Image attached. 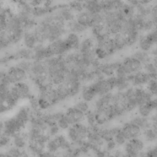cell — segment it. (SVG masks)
Listing matches in <instances>:
<instances>
[{
  "instance_id": "cell-22",
  "label": "cell",
  "mask_w": 157,
  "mask_h": 157,
  "mask_svg": "<svg viewBox=\"0 0 157 157\" xmlns=\"http://www.w3.org/2000/svg\"><path fill=\"white\" fill-rule=\"evenodd\" d=\"M63 83L68 90L70 99L76 97L80 94L82 84L80 81H64Z\"/></svg>"
},
{
  "instance_id": "cell-19",
  "label": "cell",
  "mask_w": 157,
  "mask_h": 157,
  "mask_svg": "<svg viewBox=\"0 0 157 157\" xmlns=\"http://www.w3.org/2000/svg\"><path fill=\"white\" fill-rule=\"evenodd\" d=\"M120 64V62L101 63L99 67V71L105 78L115 76L116 71Z\"/></svg>"
},
{
  "instance_id": "cell-49",
  "label": "cell",
  "mask_w": 157,
  "mask_h": 157,
  "mask_svg": "<svg viewBox=\"0 0 157 157\" xmlns=\"http://www.w3.org/2000/svg\"><path fill=\"white\" fill-rule=\"evenodd\" d=\"M114 141L117 146H122L125 145L127 141L121 132V131L117 133L114 137Z\"/></svg>"
},
{
  "instance_id": "cell-5",
  "label": "cell",
  "mask_w": 157,
  "mask_h": 157,
  "mask_svg": "<svg viewBox=\"0 0 157 157\" xmlns=\"http://www.w3.org/2000/svg\"><path fill=\"white\" fill-rule=\"evenodd\" d=\"M10 92L19 103L20 101L29 99L32 96L30 86L25 81L12 85Z\"/></svg>"
},
{
  "instance_id": "cell-56",
  "label": "cell",
  "mask_w": 157,
  "mask_h": 157,
  "mask_svg": "<svg viewBox=\"0 0 157 157\" xmlns=\"http://www.w3.org/2000/svg\"><path fill=\"white\" fill-rule=\"evenodd\" d=\"M0 157H12L8 155L6 152H0Z\"/></svg>"
},
{
  "instance_id": "cell-38",
  "label": "cell",
  "mask_w": 157,
  "mask_h": 157,
  "mask_svg": "<svg viewBox=\"0 0 157 157\" xmlns=\"http://www.w3.org/2000/svg\"><path fill=\"white\" fill-rule=\"evenodd\" d=\"M129 142L136 150L139 152L144 151L145 147V143L142 139L140 137L128 140Z\"/></svg>"
},
{
  "instance_id": "cell-33",
  "label": "cell",
  "mask_w": 157,
  "mask_h": 157,
  "mask_svg": "<svg viewBox=\"0 0 157 157\" xmlns=\"http://www.w3.org/2000/svg\"><path fill=\"white\" fill-rule=\"evenodd\" d=\"M113 38L117 51L122 50L128 47L125 36L121 32L114 35Z\"/></svg>"
},
{
  "instance_id": "cell-6",
  "label": "cell",
  "mask_w": 157,
  "mask_h": 157,
  "mask_svg": "<svg viewBox=\"0 0 157 157\" xmlns=\"http://www.w3.org/2000/svg\"><path fill=\"white\" fill-rule=\"evenodd\" d=\"M126 103L127 99L123 92H117L113 93L112 105L117 118L123 117L128 113L126 110Z\"/></svg>"
},
{
  "instance_id": "cell-28",
  "label": "cell",
  "mask_w": 157,
  "mask_h": 157,
  "mask_svg": "<svg viewBox=\"0 0 157 157\" xmlns=\"http://www.w3.org/2000/svg\"><path fill=\"white\" fill-rule=\"evenodd\" d=\"M64 39L71 51L78 50L81 41L78 34L70 32Z\"/></svg>"
},
{
  "instance_id": "cell-26",
  "label": "cell",
  "mask_w": 157,
  "mask_h": 157,
  "mask_svg": "<svg viewBox=\"0 0 157 157\" xmlns=\"http://www.w3.org/2000/svg\"><path fill=\"white\" fill-rule=\"evenodd\" d=\"M56 12L66 23L75 19V13L68 5L60 6Z\"/></svg>"
},
{
  "instance_id": "cell-10",
  "label": "cell",
  "mask_w": 157,
  "mask_h": 157,
  "mask_svg": "<svg viewBox=\"0 0 157 157\" xmlns=\"http://www.w3.org/2000/svg\"><path fill=\"white\" fill-rule=\"evenodd\" d=\"M6 75L12 85L25 81L28 75L27 72L16 66L10 68Z\"/></svg>"
},
{
  "instance_id": "cell-29",
  "label": "cell",
  "mask_w": 157,
  "mask_h": 157,
  "mask_svg": "<svg viewBox=\"0 0 157 157\" xmlns=\"http://www.w3.org/2000/svg\"><path fill=\"white\" fill-rule=\"evenodd\" d=\"M14 59L21 60H33V50H31L26 47L21 48L13 54Z\"/></svg>"
},
{
  "instance_id": "cell-31",
  "label": "cell",
  "mask_w": 157,
  "mask_h": 157,
  "mask_svg": "<svg viewBox=\"0 0 157 157\" xmlns=\"http://www.w3.org/2000/svg\"><path fill=\"white\" fill-rule=\"evenodd\" d=\"M85 10L92 14H98L102 12L100 1H84Z\"/></svg>"
},
{
  "instance_id": "cell-54",
  "label": "cell",
  "mask_w": 157,
  "mask_h": 157,
  "mask_svg": "<svg viewBox=\"0 0 157 157\" xmlns=\"http://www.w3.org/2000/svg\"><path fill=\"white\" fill-rule=\"evenodd\" d=\"M112 155L113 157H126L124 151L120 150H116Z\"/></svg>"
},
{
  "instance_id": "cell-46",
  "label": "cell",
  "mask_w": 157,
  "mask_h": 157,
  "mask_svg": "<svg viewBox=\"0 0 157 157\" xmlns=\"http://www.w3.org/2000/svg\"><path fill=\"white\" fill-rule=\"evenodd\" d=\"M23 151L12 145L6 148V152L12 157H21L23 154Z\"/></svg>"
},
{
  "instance_id": "cell-21",
  "label": "cell",
  "mask_w": 157,
  "mask_h": 157,
  "mask_svg": "<svg viewBox=\"0 0 157 157\" xmlns=\"http://www.w3.org/2000/svg\"><path fill=\"white\" fill-rule=\"evenodd\" d=\"M121 131L120 127H102L99 134L105 143L114 140L115 136Z\"/></svg>"
},
{
  "instance_id": "cell-50",
  "label": "cell",
  "mask_w": 157,
  "mask_h": 157,
  "mask_svg": "<svg viewBox=\"0 0 157 157\" xmlns=\"http://www.w3.org/2000/svg\"><path fill=\"white\" fill-rule=\"evenodd\" d=\"M57 124L61 131H66L71 126L67 122L64 116L57 122Z\"/></svg>"
},
{
  "instance_id": "cell-39",
  "label": "cell",
  "mask_w": 157,
  "mask_h": 157,
  "mask_svg": "<svg viewBox=\"0 0 157 157\" xmlns=\"http://www.w3.org/2000/svg\"><path fill=\"white\" fill-rule=\"evenodd\" d=\"M46 151L55 154H57L59 152L58 145L53 137L50 139L46 144Z\"/></svg>"
},
{
  "instance_id": "cell-32",
  "label": "cell",
  "mask_w": 157,
  "mask_h": 157,
  "mask_svg": "<svg viewBox=\"0 0 157 157\" xmlns=\"http://www.w3.org/2000/svg\"><path fill=\"white\" fill-rule=\"evenodd\" d=\"M67 29L70 31L71 33L78 34L83 33L86 31L88 28L85 27L78 23L75 19L66 23Z\"/></svg>"
},
{
  "instance_id": "cell-16",
  "label": "cell",
  "mask_w": 157,
  "mask_h": 157,
  "mask_svg": "<svg viewBox=\"0 0 157 157\" xmlns=\"http://www.w3.org/2000/svg\"><path fill=\"white\" fill-rule=\"evenodd\" d=\"M134 97L138 106L145 104L155 98L142 87H134Z\"/></svg>"
},
{
  "instance_id": "cell-48",
  "label": "cell",
  "mask_w": 157,
  "mask_h": 157,
  "mask_svg": "<svg viewBox=\"0 0 157 157\" xmlns=\"http://www.w3.org/2000/svg\"><path fill=\"white\" fill-rule=\"evenodd\" d=\"M12 138L4 135L0 136V149L7 148L12 145Z\"/></svg>"
},
{
  "instance_id": "cell-40",
  "label": "cell",
  "mask_w": 157,
  "mask_h": 157,
  "mask_svg": "<svg viewBox=\"0 0 157 157\" xmlns=\"http://www.w3.org/2000/svg\"><path fill=\"white\" fill-rule=\"evenodd\" d=\"M68 5L74 12H77L78 13L85 10L84 1H71Z\"/></svg>"
},
{
  "instance_id": "cell-42",
  "label": "cell",
  "mask_w": 157,
  "mask_h": 157,
  "mask_svg": "<svg viewBox=\"0 0 157 157\" xmlns=\"http://www.w3.org/2000/svg\"><path fill=\"white\" fill-rule=\"evenodd\" d=\"M73 106L77 108L78 110L81 111L85 114L91 109L89 103L85 101L82 99L75 102Z\"/></svg>"
},
{
  "instance_id": "cell-11",
  "label": "cell",
  "mask_w": 157,
  "mask_h": 157,
  "mask_svg": "<svg viewBox=\"0 0 157 157\" xmlns=\"http://www.w3.org/2000/svg\"><path fill=\"white\" fill-rule=\"evenodd\" d=\"M142 131L139 127L130 121L124 123L121 127V132L127 141L140 137Z\"/></svg>"
},
{
  "instance_id": "cell-51",
  "label": "cell",
  "mask_w": 157,
  "mask_h": 157,
  "mask_svg": "<svg viewBox=\"0 0 157 157\" xmlns=\"http://www.w3.org/2000/svg\"><path fill=\"white\" fill-rule=\"evenodd\" d=\"M61 131L56 124L49 127L48 134L50 138H52L59 134Z\"/></svg>"
},
{
  "instance_id": "cell-2",
  "label": "cell",
  "mask_w": 157,
  "mask_h": 157,
  "mask_svg": "<svg viewBox=\"0 0 157 157\" xmlns=\"http://www.w3.org/2000/svg\"><path fill=\"white\" fill-rule=\"evenodd\" d=\"M43 62L47 67L48 78L50 83L54 87L62 84L68 71L63 56L49 57Z\"/></svg>"
},
{
  "instance_id": "cell-7",
  "label": "cell",
  "mask_w": 157,
  "mask_h": 157,
  "mask_svg": "<svg viewBox=\"0 0 157 157\" xmlns=\"http://www.w3.org/2000/svg\"><path fill=\"white\" fill-rule=\"evenodd\" d=\"M47 46L52 57L63 56L71 52L64 39H57Z\"/></svg>"
},
{
  "instance_id": "cell-4",
  "label": "cell",
  "mask_w": 157,
  "mask_h": 157,
  "mask_svg": "<svg viewBox=\"0 0 157 157\" xmlns=\"http://www.w3.org/2000/svg\"><path fill=\"white\" fill-rule=\"evenodd\" d=\"M96 124L104 127L109 123L117 119L113 105L103 109L95 110Z\"/></svg>"
},
{
  "instance_id": "cell-30",
  "label": "cell",
  "mask_w": 157,
  "mask_h": 157,
  "mask_svg": "<svg viewBox=\"0 0 157 157\" xmlns=\"http://www.w3.org/2000/svg\"><path fill=\"white\" fill-rule=\"evenodd\" d=\"M24 44L26 48L33 50L38 44L32 31H25L22 37Z\"/></svg>"
},
{
  "instance_id": "cell-9",
  "label": "cell",
  "mask_w": 157,
  "mask_h": 157,
  "mask_svg": "<svg viewBox=\"0 0 157 157\" xmlns=\"http://www.w3.org/2000/svg\"><path fill=\"white\" fill-rule=\"evenodd\" d=\"M64 117L70 125L83 123L85 114L73 106L67 108L64 111Z\"/></svg>"
},
{
  "instance_id": "cell-55",
  "label": "cell",
  "mask_w": 157,
  "mask_h": 157,
  "mask_svg": "<svg viewBox=\"0 0 157 157\" xmlns=\"http://www.w3.org/2000/svg\"><path fill=\"white\" fill-rule=\"evenodd\" d=\"M4 128L3 121L0 120V136L2 135Z\"/></svg>"
},
{
  "instance_id": "cell-25",
  "label": "cell",
  "mask_w": 157,
  "mask_h": 157,
  "mask_svg": "<svg viewBox=\"0 0 157 157\" xmlns=\"http://www.w3.org/2000/svg\"><path fill=\"white\" fill-rule=\"evenodd\" d=\"M28 144V140L26 132L22 131L12 137V145L20 149L25 150Z\"/></svg>"
},
{
  "instance_id": "cell-41",
  "label": "cell",
  "mask_w": 157,
  "mask_h": 157,
  "mask_svg": "<svg viewBox=\"0 0 157 157\" xmlns=\"http://www.w3.org/2000/svg\"><path fill=\"white\" fill-rule=\"evenodd\" d=\"M157 148L156 145L150 147L145 151L140 153L139 157H157Z\"/></svg>"
},
{
  "instance_id": "cell-3",
  "label": "cell",
  "mask_w": 157,
  "mask_h": 157,
  "mask_svg": "<svg viewBox=\"0 0 157 157\" xmlns=\"http://www.w3.org/2000/svg\"><path fill=\"white\" fill-rule=\"evenodd\" d=\"M117 52L113 37L97 42L96 54L100 61L110 57Z\"/></svg>"
},
{
  "instance_id": "cell-15",
  "label": "cell",
  "mask_w": 157,
  "mask_h": 157,
  "mask_svg": "<svg viewBox=\"0 0 157 157\" xmlns=\"http://www.w3.org/2000/svg\"><path fill=\"white\" fill-rule=\"evenodd\" d=\"M92 28V34L96 42L111 37V35L105 22L95 25Z\"/></svg>"
},
{
  "instance_id": "cell-24",
  "label": "cell",
  "mask_w": 157,
  "mask_h": 157,
  "mask_svg": "<svg viewBox=\"0 0 157 157\" xmlns=\"http://www.w3.org/2000/svg\"><path fill=\"white\" fill-rule=\"evenodd\" d=\"M80 94L82 100L88 103L93 101L98 97L97 95L91 84L82 86Z\"/></svg>"
},
{
  "instance_id": "cell-14",
  "label": "cell",
  "mask_w": 157,
  "mask_h": 157,
  "mask_svg": "<svg viewBox=\"0 0 157 157\" xmlns=\"http://www.w3.org/2000/svg\"><path fill=\"white\" fill-rule=\"evenodd\" d=\"M127 78L132 86L135 87H142L147 85L148 81L152 79L149 74L141 71L128 75Z\"/></svg>"
},
{
  "instance_id": "cell-20",
  "label": "cell",
  "mask_w": 157,
  "mask_h": 157,
  "mask_svg": "<svg viewBox=\"0 0 157 157\" xmlns=\"http://www.w3.org/2000/svg\"><path fill=\"white\" fill-rule=\"evenodd\" d=\"M33 61H44L52 57L47 46L44 44H37L33 49Z\"/></svg>"
},
{
  "instance_id": "cell-36",
  "label": "cell",
  "mask_w": 157,
  "mask_h": 157,
  "mask_svg": "<svg viewBox=\"0 0 157 157\" xmlns=\"http://www.w3.org/2000/svg\"><path fill=\"white\" fill-rule=\"evenodd\" d=\"M132 56L139 61L142 65L151 61L152 59L147 52L141 50L136 52Z\"/></svg>"
},
{
  "instance_id": "cell-17",
  "label": "cell",
  "mask_w": 157,
  "mask_h": 157,
  "mask_svg": "<svg viewBox=\"0 0 157 157\" xmlns=\"http://www.w3.org/2000/svg\"><path fill=\"white\" fill-rule=\"evenodd\" d=\"M75 19L81 25L88 29L92 28L94 25L95 14L84 10L78 13L75 16Z\"/></svg>"
},
{
  "instance_id": "cell-47",
  "label": "cell",
  "mask_w": 157,
  "mask_h": 157,
  "mask_svg": "<svg viewBox=\"0 0 157 157\" xmlns=\"http://www.w3.org/2000/svg\"><path fill=\"white\" fill-rule=\"evenodd\" d=\"M32 62L33 61L29 60H21L15 66L22 69L28 74L32 66Z\"/></svg>"
},
{
  "instance_id": "cell-34",
  "label": "cell",
  "mask_w": 157,
  "mask_h": 157,
  "mask_svg": "<svg viewBox=\"0 0 157 157\" xmlns=\"http://www.w3.org/2000/svg\"><path fill=\"white\" fill-rule=\"evenodd\" d=\"M72 126L76 130L80 141L86 140L88 132V126L83 123H77Z\"/></svg>"
},
{
  "instance_id": "cell-37",
  "label": "cell",
  "mask_w": 157,
  "mask_h": 157,
  "mask_svg": "<svg viewBox=\"0 0 157 157\" xmlns=\"http://www.w3.org/2000/svg\"><path fill=\"white\" fill-rule=\"evenodd\" d=\"M124 146L123 151L126 157H139L140 152L136 150L128 141H127Z\"/></svg>"
},
{
  "instance_id": "cell-18",
  "label": "cell",
  "mask_w": 157,
  "mask_h": 157,
  "mask_svg": "<svg viewBox=\"0 0 157 157\" xmlns=\"http://www.w3.org/2000/svg\"><path fill=\"white\" fill-rule=\"evenodd\" d=\"M157 105L156 98H155L145 104L138 106L137 110L139 115L144 117H149L156 110Z\"/></svg>"
},
{
  "instance_id": "cell-1",
  "label": "cell",
  "mask_w": 157,
  "mask_h": 157,
  "mask_svg": "<svg viewBox=\"0 0 157 157\" xmlns=\"http://www.w3.org/2000/svg\"><path fill=\"white\" fill-rule=\"evenodd\" d=\"M37 23L44 29L47 41L49 43L61 38L67 32V23L57 12L46 15Z\"/></svg>"
},
{
  "instance_id": "cell-45",
  "label": "cell",
  "mask_w": 157,
  "mask_h": 157,
  "mask_svg": "<svg viewBox=\"0 0 157 157\" xmlns=\"http://www.w3.org/2000/svg\"><path fill=\"white\" fill-rule=\"evenodd\" d=\"M146 90L155 97L157 93V84L156 79H151L147 84Z\"/></svg>"
},
{
  "instance_id": "cell-53",
  "label": "cell",
  "mask_w": 157,
  "mask_h": 157,
  "mask_svg": "<svg viewBox=\"0 0 157 157\" xmlns=\"http://www.w3.org/2000/svg\"><path fill=\"white\" fill-rule=\"evenodd\" d=\"M37 157H61L57 154L48 152L47 151L40 154Z\"/></svg>"
},
{
  "instance_id": "cell-12",
  "label": "cell",
  "mask_w": 157,
  "mask_h": 157,
  "mask_svg": "<svg viewBox=\"0 0 157 157\" xmlns=\"http://www.w3.org/2000/svg\"><path fill=\"white\" fill-rule=\"evenodd\" d=\"M4 130L3 135L12 138L16 134L23 131L21 128L13 117L3 121Z\"/></svg>"
},
{
  "instance_id": "cell-35",
  "label": "cell",
  "mask_w": 157,
  "mask_h": 157,
  "mask_svg": "<svg viewBox=\"0 0 157 157\" xmlns=\"http://www.w3.org/2000/svg\"><path fill=\"white\" fill-rule=\"evenodd\" d=\"M141 135L143 136V140L144 142L152 144L156 141L157 132L151 127L143 130Z\"/></svg>"
},
{
  "instance_id": "cell-43",
  "label": "cell",
  "mask_w": 157,
  "mask_h": 157,
  "mask_svg": "<svg viewBox=\"0 0 157 157\" xmlns=\"http://www.w3.org/2000/svg\"><path fill=\"white\" fill-rule=\"evenodd\" d=\"M85 120H86L88 126H92L96 124L94 110L90 109L85 113Z\"/></svg>"
},
{
  "instance_id": "cell-44",
  "label": "cell",
  "mask_w": 157,
  "mask_h": 157,
  "mask_svg": "<svg viewBox=\"0 0 157 157\" xmlns=\"http://www.w3.org/2000/svg\"><path fill=\"white\" fill-rule=\"evenodd\" d=\"M138 107V105L134 97L127 99L126 110L128 113L135 110Z\"/></svg>"
},
{
  "instance_id": "cell-8",
  "label": "cell",
  "mask_w": 157,
  "mask_h": 157,
  "mask_svg": "<svg viewBox=\"0 0 157 157\" xmlns=\"http://www.w3.org/2000/svg\"><path fill=\"white\" fill-rule=\"evenodd\" d=\"M139 46L141 50L147 52L151 50L157 42L156 29L148 32L147 34L140 36L138 39Z\"/></svg>"
},
{
  "instance_id": "cell-13",
  "label": "cell",
  "mask_w": 157,
  "mask_h": 157,
  "mask_svg": "<svg viewBox=\"0 0 157 157\" xmlns=\"http://www.w3.org/2000/svg\"><path fill=\"white\" fill-rule=\"evenodd\" d=\"M31 108L23 106L21 107L13 116L18 124L24 130L27 127L31 117L32 113Z\"/></svg>"
},
{
  "instance_id": "cell-52",
  "label": "cell",
  "mask_w": 157,
  "mask_h": 157,
  "mask_svg": "<svg viewBox=\"0 0 157 157\" xmlns=\"http://www.w3.org/2000/svg\"><path fill=\"white\" fill-rule=\"evenodd\" d=\"M117 146L114 140L105 143V150L107 152L110 153L113 152L117 148Z\"/></svg>"
},
{
  "instance_id": "cell-27",
  "label": "cell",
  "mask_w": 157,
  "mask_h": 157,
  "mask_svg": "<svg viewBox=\"0 0 157 157\" xmlns=\"http://www.w3.org/2000/svg\"><path fill=\"white\" fill-rule=\"evenodd\" d=\"M130 121L139 127L142 131L152 127V123L149 117H143L137 115L132 117Z\"/></svg>"
},
{
  "instance_id": "cell-23",
  "label": "cell",
  "mask_w": 157,
  "mask_h": 157,
  "mask_svg": "<svg viewBox=\"0 0 157 157\" xmlns=\"http://www.w3.org/2000/svg\"><path fill=\"white\" fill-rule=\"evenodd\" d=\"M113 93V92L98 97L94 103V110H99L112 104Z\"/></svg>"
}]
</instances>
